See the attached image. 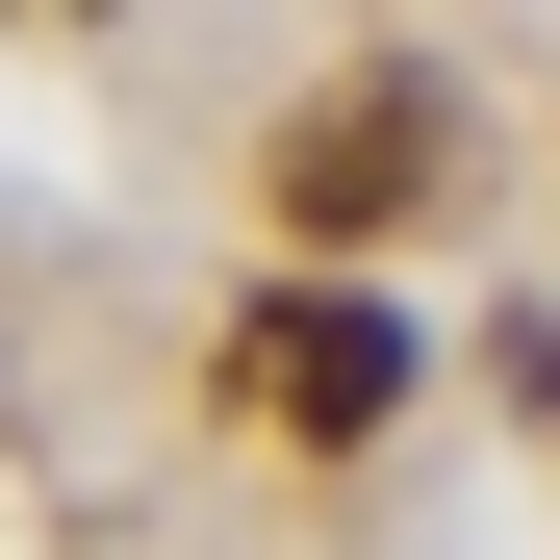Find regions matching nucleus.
<instances>
[{
  "instance_id": "f257e3e1",
  "label": "nucleus",
  "mask_w": 560,
  "mask_h": 560,
  "mask_svg": "<svg viewBox=\"0 0 560 560\" xmlns=\"http://www.w3.org/2000/svg\"><path fill=\"white\" fill-rule=\"evenodd\" d=\"M408 306H383V280H280V306H230V383H255V433H306V458H357V433H383L408 408Z\"/></svg>"
},
{
  "instance_id": "f03ea898",
  "label": "nucleus",
  "mask_w": 560,
  "mask_h": 560,
  "mask_svg": "<svg viewBox=\"0 0 560 560\" xmlns=\"http://www.w3.org/2000/svg\"><path fill=\"white\" fill-rule=\"evenodd\" d=\"M433 205V103H306V128H280V230H408Z\"/></svg>"
}]
</instances>
